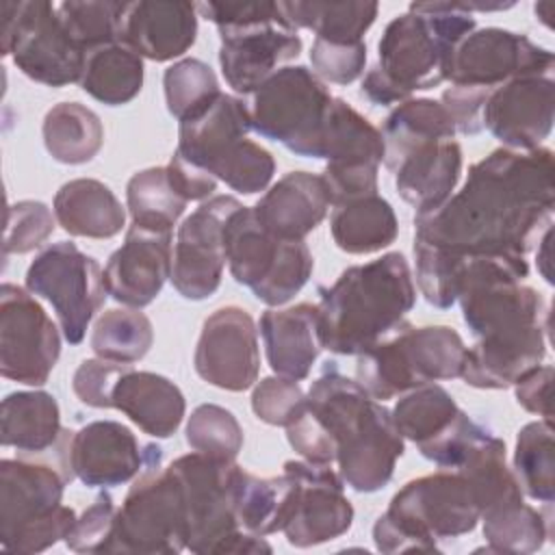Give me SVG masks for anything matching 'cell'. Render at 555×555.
<instances>
[{
    "instance_id": "cell-40",
    "label": "cell",
    "mask_w": 555,
    "mask_h": 555,
    "mask_svg": "<svg viewBox=\"0 0 555 555\" xmlns=\"http://www.w3.org/2000/svg\"><path fill=\"white\" fill-rule=\"evenodd\" d=\"M462 412L449 390L431 382L405 392L392 408V421L399 434L421 449L447 434Z\"/></svg>"
},
{
    "instance_id": "cell-16",
    "label": "cell",
    "mask_w": 555,
    "mask_h": 555,
    "mask_svg": "<svg viewBox=\"0 0 555 555\" xmlns=\"http://www.w3.org/2000/svg\"><path fill=\"white\" fill-rule=\"evenodd\" d=\"M553 52L527 35L505 28H475L453 50L447 80L455 87L492 91L518 76H551Z\"/></svg>"
},
{
    "instance_id": "cell-11",
    "label": "cell",
    "mask_w": 555,
    "mask_h": 555,
    "mask_svg": "<svg viewBox=\"0 0 555 555\" xmlns=\"http://www.w3.org/2000/svg\"><path fill=\"white\" fill-rule=\"evenodd\" d=\"M160 460L150 462L134 477L117 509L106 553L176 555L186 548L182 490L169 466L160 468Z\"/></svg>"
},
{
    "instance_id": "cell-39",
    "label": "cell",
    "mask_w": 555,
    "mask_h": 555,
    "mask_svg": "<svg viewBox=\"0 0 555 555\" xmlns=\"http://www.w3.org/2000/svg\"><path fill=\"white\" fill-rule=\"evenodd\" d=\"M551 505V503H548ZM488 551L529 555L544 546L553 533L548 507L535 509L522 501L505 503L481 514Z\"/></svg>"
},
{
    "instance_id": "cell-21",
    "label": "cell",
    "mask_w": 555,
    "mask_h": 555,
    "mask_svg": "<svg viewBox=\"0 0 555 555\" xmlns=\"http://www.w3.org/2000/svg\"><path fill=\"white\" fill-rule=\"evenodd\" d=\"M555 119V80L551 76H518L490 91L481 121L503 147L531 152L542 147Z\"/></svg>"
},
{
    "instance_id": "cell-5",
    "label": "cell",
    "mask_w": 555,
    "mask_h": 555,
    "mask_svg": "<svg viewBox=\"0 0 555 555\" xmlns=\"http://www.w3.org/2000/svg\"><path fill=\"white\" fill-rule=\"evenodd\" d=\"M481 518L473 481L455 468L408 481L373 525V542L382 553H438V540L470 533Z\"/></svg>"
},
{
    "instance_id": "cell-43",
    "label": "cell",
    "mask_w": 555,
    "mask_h": 555,
    "mask_svg": "<svg viewBox=\"0 0 555 555\" xmlns=\"http://www.w3.org/2000/svg\"><path fill=\"white\" fill-rule=\"evenodd\" d=\"M89 343L98 358L132 364L150 351L154 327L139 308H111L98 317Z\"/></svg>"
},
{
    "instance_id": "cell-27",
    "label": "cell",
    "mask_w": 555,
    "mask_h": 555,
    "mask_svg": "<svg viewBox=\"0 0 555 555\" xmlns=\"http://www.w3.org/2000/svg\"><path fill=\"white\" fill-rule=\"evenodd\" d=\"M397 193L416 215L440 208L462 176V147L457 141H429L405 154L392 169Z\"/></svg>"
},
{
    "instance_id": "cell-12",
    "label": "cell",
    "mask_w": 555,
    "mask_h": 555,
    "mask_svg": "<svg viewBox=\"0 0 555 555\" xmlns=\"http://www.w3.org/2000/svg\"><path fill=\"white\" fill-rule=\"evenodd\" d=\"M0 50L30 80L46 87L80 82L87 52L63 28L48 0L0 2Z\"/></svg>"
},
{
    "instance_id": "cell-19",
    "label": "cell",
    "mask_w": 555,
    "mask_h": 555,
    "mask_svg": "<svg viewBox=\"0 0 555 555\" xmlns=\"http://www.w3.org/2000/svg\"><path fill=\"white\" fill-rule=\"evenodd\" d=\"M195 373L215 388L243 392L258 382L260 349L251 314L238 306H223L206 317L195 356Z\"/></svg>"
},
{
    "instance_id": "cell-18",
    "label": "cell",
    "mask_w": 555,
    "mask_h": 555,
    "mask_svg": "<svg viewBox=\"0 0 555 555\" xmlns=\"http://www.w3.org/2000/svg\"><path fill=\"white\" fill-rule=\"evenodd\" d=\"M59 449L69 473L89 488L132 481L150 462L163 457L158 444H141L130 427L117 421H93L78 431L63 429Z\"/></svg>"
},
{
    "instance_id": "cell-57",
    "label": "cell",
    "mask_w": 555,
    "mask_h": 555,
    "mask_svg": "<svg viewBox=\"0 0 555 555\" xmlns=\"http://www.w3.org/2000/svg\"><path fill=\"white\" fill-rule=\"evenodd\" d=\"M533 11H535V17H540V22L544 24V26H548L551 28V15H553V2H538L535 7H533Z\"/></svg>"
},
{
    "instance_id": "cell-17",
    "label": "cell",
    "mask_w": 555,
    "mask_h": 555,
    "mask_svg": "<svg viewBox=\"0 0 555 555\" xmlns=\"http://www.w3.org/2000/svg\"><path fill=\"white\" fill-rule=\"evenodd\" d=\"M243 204L232 195L204 199L178 228L171 262L173 288L191 301L217 293L225 267V225Z\"/></svg>"
},
{
    "instance_id": "cell-53",
    "label": "cell",
    "mask_w": 555,
    "mask_h": 555,
    "mask_svg": "<svg viewBox=\"0 0 555 555\" xmlns=\"http://www.w3.org/2000/svg\"><path fill=\"white\" fill-rule=\"evenodd\" d=\"M488 95H490V91L451 85L447 91H442L440 104L451 115L457 132L477 134L483 130L481 113H483V104H486Z\"/></svg>"
},
{
    "instance_id": "cell-36",
    "label": "cell",
    "mask_w": 555,
    "mask_h": 555,
    "mask_svg": "<svg viewBox=\"0 0 555 555\" xmlns=\"http://www.w3.org/2000/svg\"><path fill=\"white\" fill-rule=\"evenodd\" d=\"M293 28H308L317 39L332 43H360L373 26L379 4L362 0H295L282 2Z\"/></svg>"
},
{
    "instance_id": "cell-49",
    "label": "cell",
    "mask_w": 555,
    "mask_h": 555,
    "mask_svg": "<svg viewBox=\"0 0 555 555\" xmlns=\"http://www.w3.org/2000/svg\"><path fill=\"white\" fill-rule=\"evenodd\" d=\"M117 507L108 492H100L95 501L76 518L72 531L63 540L74 553H106L115 529Z\"/></svg>"
},
{
    "instance_id": "cell-38",
    "label": "cell",
    "mask_w": 555,
    "mask_h": 555,
    "mask_svg": "<svg viewBox=\"0 0 555 555\" xmlns=\"http://www.w3.org/2000/svg\"><path fill=\"white\" fill-rule=\"evenodd\" d=\"M43 145L63 165L89 163L104 143L100 117L80 102H59L43 117Z\"/></svg>"
},
{
    "instance_id": "cell-31",
    "label": "cell",
    "mask_w": 555,
    "mask_h": 555,
    "mask_svg": "<svg viewBox=\"0 0 555 555\" xmlns=\"http://www.w3.org/2000/svg\"><path fill=\"white\" fill-rule=\"evenodd\" d=\"M297 492V479L286 470L278 477H256L236 466L232 503L241 529L262 538L282 531L295 512Z\"/></svg>"
},
{
    "instance_id": "cell-45",
    "label": "cell",
    "mask_w": 555,
    "mask_h": 555,
    "mask_svg": "<svg viewBox=\"0 0 555 555\" xmlns=\"http://www.w3.org/2000/svg\"><path fill=\"white\" fill-rule=\"evenodd\" d=\"M124 11L126 2L115 0H67L56 4L63 28L85 52L119 41Z\"/></svg>"
},
{
    "instance_id": "cell-15",
    "label": "cell",
    "mask_w": 555,
    "mask_h": 555,
    "mask_svg": "<svg viewBox=\"0 0 555 555\" xmlns=\"http://www.w3.org/2000/svg\"><path fill=\"white\" fill-rule=\"evenodd\" d=\"M323 158L332 206L377 193V169L384 163L382 132L343 98H334L330 106Z\"/></svg>"
},
{
    "instance_id": "cell-50",
    "label": "cell",
    "mask_w": 555,
    "mask_h": 555,
    "mask_svg": "<svg viewBox=\"0 0 555 555\" xmlns=\"http://www.w3.org/2000/svg\"><path fill=\"white\" fill-rule=\"evenodd\" d=\"M312 72L334 85H349L364 74L366 65V43H332L314 39L310 48Z\"/></svg>"
},
{
    "instance_id": "cell-37",
    "label": "cell",
    "mask_w": 555,
    "mask_h": 555,
    "mask_svg": "<svg viewBox=\"0 0 555 555\" xmlns=\"http://www.w3.org/2000/svg\"><path fill=\"white\" fill-rule=\"evenodd\" d=\"M405 358L416 382L431 384L438 379H453L462 375L466 345L462 336L449 325L414 327L403 321L397 327Z\"/></svg>"
},
{
    "instance_id": "cell-41",
    "label": "cell",
    "mask_w": 555,
    "mask_h": 555,
    "mask_svg": "<svg viewBox=\"0 0 555 555\" xmlns=\"http://www.w3.org/2000/svg\"><path fill=\"white\" fill-rule=\"evenodd\" d=\"M126 204L132 223L150 230L171 232V228L184 215L189 202L171 184L167 167H147L128 180Z\"/></svg>"
},
{
    "instance_id": "cell-30",
    "label": "cell",
    "mask_w": 555,
    "mask_h": 555,
    "mask_svg": "<svg viewBox=\"0 0 555 555\" xmlns=\"http://www.w3.org/2000/svg\"><path fill=\"white\" fill-rule=\"evenodd\" d=\"M56 223L72 236L113 238L126 225V210L117 195L95 178L65 182L52 204Z\"/></svg>"
},
{
    "instance_id": "cell-47",
    "label": "cell",
    "mask_w": 555,
    "mask_h": 555,
    "mask_svg": "<svg viewBox=\"0 0 555 555\" xmlns=\"http://www.w3.org/2000/svg\"><path fill=\"white\" fill-rule=\"evenodd\" d=\"M54 210H50L43 202L22 199L9 204L7 208V225L2 238V254H28L43 245L48 236L54 232Z\"/></svg>"
},
{
    "instance_id": "cell-8",
    "label": "cell",
    "mask_w": 555,
    "mask_h": 555,
    "mask_svg": "<svg viewBox=\"0 0 555 555\" xmlns=\"http://www.w3.org/2000/svg\"><path fill=\"white\" fill-rule=\"evenodd\" d=\"M236 462L208 457L204 453H186L169 464L176 475L186 514V551L191 553H271V544L262 535L241 529L232 483Z\"/></svg>"
},
{
    "instance_id": "cell-55",
    "label": "cell",
    "mask_w": 555,
    "mask_h": 555,
    "mask_svg": "<svg viewBox=\"0 0 555 555\" xmlns=\"http://www.w3.org/2000/svg\"><path fill=\"white\" fill-rule=\"evenodd\" d=\"M165 167L171 184L186 202H204L212 195V191H217V178L202 167L189 163L178 152H173Z\"/></svg>"
},
{
    "instance_id": "cell-29",
    "label": "cell",
    "mask_w": 555,
    "mask_h": 555,
    "mask_svg": "<svg viewBox=\"0 0 555 555\" xmlns=\"http://www.w3.org/2000/svg\"><path fill=\"white\" fill-rule=\"evenodd\" d=\"M111 408L124 412L141 431L169 438L184 418L182 390L165 375L128 369L113 388Z\"/></svg>"
},
{
    "instance_id": "cell-20",
    "label": "cell",
    "mask_w": 555,
    "mask_h": 555,
    "mask_svg": "<svg viewBox=\"0 0 555 555\" xmlns=\"http://www.w3.org/2000/svg\"><path fill=\"white\" fill-rule=\"evenodd\" d=\"M284 470L297 479V505L282 529L297 548L317 546L345 535L353 522V505L345 496V481L332 464L286 460Z\"/></svg>"
},
{
    "instance_id": "cell-33",
    "label": "cell",
    "mask_w": 555,
    "mask_h": 555,
    "mask_svg": "<svg viewBox=\"0 0 555 555\" xmlns=\"http://www.w3.org/2000/svg\"><path fill=\"white\" fill-rule=\"evenodd\" d=\"M379 132L384 139V165L392 171L414 147L429 141L453 139L457 130L440 102L410 98L388 113Z\"/></svg>"
},
{
    "instance_id": "cell-28",
    "label": "cell",
    "mask_w": 555,
    "mask_h": 555,
    "mask_svg": "<svg viewBox=\"0 0 555 555\" xmlns=\"http://www.w3.org/2000/svg\"><path fill=\"white\" fill-rule=\"evenodd\" d=\"M260 336L267 362L275 375L295 382L306 379L321 351L317 306L297 304L284 310H264L260 317Z\"/></svg>"
},
{
    "instance_id": "cell-51",
    "label": "cell",
    "mask_w": 555,
    "mask_h": 555,
    "mask_svg": "<svg viewBox=\"0 0 555 555\" xmlns=\"http://www.w3.org/2000/svg\"><path fill=\"white\" fill-rule=\"evenodd\" d=\"M76 512L67 505H59L54 512L20 527L9 538L0 540L2 548L13 553H41L56 542L65 540L76 522Z\"/></svg>"
},
{
    "instance_id": "cell-32",
    "label": "cell",
    "mask_w": 555,
    "mask_h": 555,
    "mask_svg": "<svg viewBox=\"0 0 555 555\" xmlns=\"http://www.w3.org/2000/svg\"><path fill=\"white\" fill-rule=\"evenodd\" d=\"M61 410L46 390L9 392L0 405V442L24 453H46L61 440Z\"/></svg>"
},
{
    "instance_id": "cell-24",
    "label": "cell",
    "mask_w": 555,
    "mask_h": 555,
    "mask_svg": "<svg viewBox=\"0 0 555 555\" xmlns=\"http://www.w3.org/2000/svg\"><path fill=\"white\" fill-rule=\"evenodd\" d=\"M546 325L492 332L466 349L462 379L481 390H505L546 356Z\"/></svg>"
},
{
    "instance_id": "cell-25",
    "label": "cell",
    "mask_w": 555,
    "mask_h": 555,
    "mask_svg": "<svg viewBox=\"0 0 555 555\" xmlns=\"http://www.w3.org/2000/svg\"><path fill=\"white\" fill-rule=\"evenodd\" d=\"M197 37V4L176 0L126 2L121 37L141 59L156 63L182 56Z\"/></svg>"
},
{
    "instance_id": "cell-6",
    "label": "cell",
    "mask_w": 555,
    "mask_h": 555,
    "mask_svg": "<svg viewBox=\"0 0 555 555\" xmlns=\"http://www.w3.org/2000/svg\"><path fill=\"white\" fill-rule=\"evenodd\" d=\"M197 13L219 28L221 74L236 93H254L304 43L282 2H199Z\"/></svg>"
},
{
    "instance_id": "cell-7",
    "label": "cell",
    "mask_w": 555,
    "mask_h": 555,
    "mask_svg": "<svg viewBox=\"0 0 555 555\" xmlns=\"http://www.w3.org/2000/svg\"><path fill=\"white\" fill-rule=\"evenodd\" d=\"M249 132V106L236 95L221 93L204 113L180 124L176 152L232 191L254 195L269 186L275 158L251 141Z\"/></svg>"
},
{
    "instance_id": "cell-42",
    "label": "cell",
    "mask_w": 555,
    "mask_h": 555,
    "mask_svg": "<svg viewBox=\"0 0 555 555\" xmlns=\"http://www.w3.org/2000/svg\"><path fill=\"white\" fill-rule=\"evenodd\" d=\"M514 475L527 494L540 503L555 499V451L553 421H531L516 436Z\"/></svg>"
},
{
    "instance_id": "cell-2",
    "label": "cell",
    "mask_w": 555,
    "mask_h": 555,
    "mask_svg": "<svg viewBox=\"0 0 555 555\" xmlns=\"http://www.w3.org/2000/svg\"><path fill=\"white\" fill-rule=\"evenodd\" d=\"M475 17L460 2H412L382 33L377 65L360 87L375 106H397L414 91H427L447 80L455 46L475 30Z\"/></svg>"
},
{
    "instance_id": "cell-22",
    "label": "cell",
    "mask_w": 555,
    "mask_h": 555,
    "mask_svg": "<svg viewBox=\"0 0 555 555\" xmlns=\"http://www.w3.org/2000/svg\"><path fill=\"white\" fill-rule=\"evenodd\" d=\"M171 232L132 223L104 267L106 291L115 301L141 310L160 295L171 278Z\"/></svg>"
},
{
    "instance_id": "cell-10",
    "label": "cell",
    "mask_w": 555,
    "mask_h": 555,
    "mask_svg": "<svg viewBox=\"0 0 555 555\" xmlns=\"http://www.w3.org/2000/svg\"><path fill=\"white\" fill-rule=\"evenodd\" d=\"M334 95L306 65H284L269 76L249 104L251 130L297 156L323 158V134Z\"/></svg>"
},
{
    "instance_id": "cell-3",
    "label": "cell",
    "mask_w": 555,
    "mask_h": 555,
    "mask_svg": "<svg viewBox=\"0 0 555 555\" xmlns=\"http://www.w3.org/2000/svg\"><path fill=\"white\" fill-rule=\"evenodd\" d=\"M306 405L336 447L338 475L345 486L366 494L386 488L405 451L392 412L356 379L343 375L336 362H325L306 392Z\"/></svg>"
},
{
    "instance_id": "cell-4",
    "label": "cell",
    "mask_w": 555,
    "mask_h": 555,
    "mask_svg": "<svg viewBox=\"0 0 555 555\" xmlns=\"http://www.w3.org/2000/svg\"><path fill=\"white\" fill-rule=\"evenodd\" d=\"M319 295L317 336L321 349L338 356H358L392 334L416 304L414 278L399 251L347 267Z\"/></svg>"
},
{
    "instance_id": "cell-23",
    "label": "cell",
    "mask_w": 555,
    "mask_h": 555,
    "mask_svg": "<svg viewBox=\"0 0 555 555\" xmlns=\"http://www.w3.org/2000/svg\"><path fill=\"white\" fill-rule=\"evenodd\" d=\"M56 462L4 457L0 462V540L63 505L65 483L74 479L56 444Z\"/></svg>"
},
{
    "instance_id": "cell-44",
    "label": "cell",
    "mask_w": 555,
    "mask_h": 555,
    "mask_svg": "<svg viewBox=\"0 0 555 555\" xmlns=\"http://www.w3.org/2000/svg\"><path fill=\"white\" fill-rule=\"evenodd\" d=\"M169 115L180 124L204 113L219 95V80L212 67L199 59H180L163 74Z\"/></svg>"
},
{
    "instance_id": "cell-54",
    "label": "cell",
    "mask_w": 555,
    "mask_h": 555,
    "mask_svg": "<svg viewBox=\"0 0 555 555\" xmlns=\"http://www.w3.org/2000/svg\"><path fill=\"white\" fill-rule=\"evenodd\" d=\"M551 382H553V366H535L529 373H525L516 384H514V397L516 403L531 412L542 416L544 421H553V410H551Z\"/></svg>"
},
{
    "instance_id": "cell-1",
    "label": "cell",
    "mask_w": 555,
    "mask_h": 555,
    "mask_svg": "<svg viewBox=\"0 0 555 555\" xmlns=\"http://www.w3.org/2000/svg\"><path fill=\"white\" fill-rule=\"evenodd\" d=\"M553 152L499 147L440 208L414 217V243L451 256H525L553 225Z\"/></svg>"
},
{
    "instance_id": "cell-52",
    "label": "cell",
    "mask_w": 555,
    "mask_h": 555,
    "mask_svg": "<svg viewBox=\"0 0 555 555\" xmlns=\"http://www.w3.org/2000/svg\"><path fill=\"white\" fill-rule=\"evenodd\" d=\"M132 369V364H119L102 358L82 360L72 377L74 395L91 408H111V395L119 377Z\"/></svg>"
},
{
    "instance_id": "cell-9",
    "label": "cell",
    "mask_w": 555,
    "mask_h": 555,
    "mask_svg": "<svg viewBox=\"0 0 555 555\" xmlns=\"http://www.w3.org/2000/svg\"><path fill=\"white\" fill-rule=\"evenodd\" d=\"M223 241L232 278L269 308L291 301L312 275L310 247L299 238H278L267 232L251 206H241L228 219Z\"/></svg>"
},
{
    "instance_id": "cell-46",
    "label": "cell",
    "mask_w": 555,
    "mask_h": 555,
    "mask_svg": "<svg viewBox=\"0 0 555 555\" xmlns=\"http://www.w3.org/2000/svg\"><path fill=\"white\" fill-rule=\"evenodd\" d=\"M184 434L186 444L208 457L234 462L243 449V427L230 410L217 403L197 405L186 421Z\"/></svg>"
},
{
    "instance_id": "cell-56",
    "label": "cell",
    "mask_w": 555,
    "mask_h": 555,
    "mask_svg": "<svg viewBox=\"0 0 555 555\" xmlns=\"http://www.w3.org/2000/svg\"><path fill=\"white\" fill-rule=\"evenodd\" d=\"M535 262H538V271L542 273V278L553 284L551 278V228H546L538 241V254H535Z\"/></svg>"
},
{
    "instance_id": "cell-14",
    "label": "cell",
    "mask_w": 555,
    "mask_h": 555,
    "mask_svg": "<svg viewBox=\"0 0 555 555\" xmlns=\"http://www.w3.org/2000/svg\"><path fill=\"white\" fill-rule=\"evenodd\" d=\"M61 356V334L28 288L0 286V373L26 386H43Z\"/></svg>"
},
{
    "instance_id": "cell-13",
    "label": "cell",
    "mask_w": 555,
    "mask_h": 555,
    "mask_svg": "<svg viewBox=\"0 0 555 555\" xmlns=\"http://www.w3.org/2000/svg\"><path fill=\"white\" fill-rule=\"evenodd\" d=\"M24 284L33 295L50 301L69 345L82 343L91 319L108 295L100 262L72 241L41 249L28 264Z\"/></svg>"
},
{
    "instance_id": "cell-26",
    "label": "cell",
    "mask_w": 555,
    "mask_h": 555,
    "mask_svg": "<svg viewBox=\"0 0 555 555\" xmlns=\"http://www.w3.org/2000/svg\"><path fill=\"white\" fill-rule=\"evenodd\" d=\"M332 206L323 176L310 171H288L251 206L260 225L278 238L304 241L327 215Z\"/></svg>"
},
{
    "instance_id": "cell-34",
    "label": "cell",
    "mask_w": 555,
    "mask_h": 555,
    "mask_svg": "<svg viewBox=\"0 0 555 555\" xmlns=\"http://www.w3.org/2000/svg\"><path fill=\"white\" fill-rule=\"evenodd\" d=\"M330 232L338 249L364 256L386 249L399 234L397 215L388 199L373 193L334 206Z\"/></svg>"
},
{
    "instance_id": "cell-48",
    "label": "cell",
    "mask_w": 555,
    "mask_h": 555,
    "mask_svg": "<svg viewBox=\"0 0 555 555\" xmlns=\"http://www.w3.org/2000/svg\"><path fill=\"white\" fill-rule=\"evenodd\" d=\"M306 392L295 379L280 375L262 377L251 390V410L267 425L286 427L304 408Z\"/></svg>"
},
{
    "instance_id": "cell-35",
    "label": "cell",
    "mask_w": 555,
    "mask_h": 555,
    "mask_svg": "<svg viewBox=\"0 0 555 555\" xmlns=\"http://www.w3.org/2000/svg\"><path fill=\"white\" fill-rule=\"evenodd\" d=\"M143 59L124 41L100 46L87 52L80 87L106 106L128 104L143 89Z\"/></svg>"
}]
</instances>
